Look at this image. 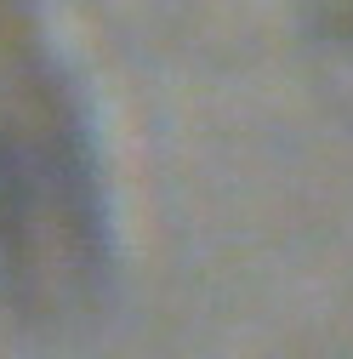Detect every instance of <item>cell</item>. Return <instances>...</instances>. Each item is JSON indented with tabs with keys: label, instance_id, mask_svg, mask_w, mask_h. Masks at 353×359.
Masks as SVG:
<instances>
[{
	"label": "cell",
	"instance_id": "6da1fadb",
	"mask_svg": "<svg viewBox=\"0 0 353 359\" xmlns=\"http://www.w3.org/2000/svg\"><path fill=\"white\" fill-rule=\"evenodd\" d=\"M109 205L80 109L40 0H0V313L69 331L103 302Z\"/></svg>",
	"mask_w": 353,
	"mask_h": 359
}]
</instances>
